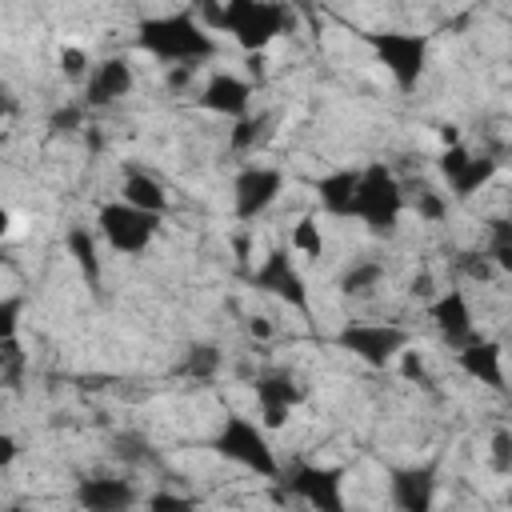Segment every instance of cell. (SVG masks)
<instances>
[{
    "instance_id": "cell-1",
    "label": "cell",
    "mask_w": 512,
    "mask_h": 512,
    "mask_svg": "<svg viewBox=\"0 0 512 512\" xmlns=\"http://www.w3.org/2000/svg\"><path fill=\"white\" fill-rule=\"evenodd\" d=\"M140 48L152 52L164 64H200L216 52L212 32L192 16V12H172L140 24Z\"/></svg>"
},
{
    "instance_id": "cell-2",
    "label": "cell",
    "mask_w": 512,
    "mask_h": 512,
    "mask_svg": "<svg viewBox=\"0 0 512 512\" xmlns=\"http://www.w3.org/2000/svg\"><path fill=\"white\" fill-rule=\"evenodd\" d=\"M204 16L212 20V28L228 32L244 52H264L292 24V12L284 4H268V0H232L224 8H204Z\"/></svg>"
},
{
    "instance_id": "cell-3",
    "label": "cell",
    "mask_w": 512,
    "mask_h": 512,
    "mask_svg": "<svg viewBox=\"0 0 512 512\" xmlns=\"http://www.w3.org/2000/svg\"><path fill=\"white\" fill-rule=\"evenodd\" d=\"M400 212H404V192H400L396 176L384 164H368L360 172V180H356L352 216H360L372 232H392Z\"/></svg>"
},
{
    "instance_id": "cell-4",
    "label": "cell",
    "mask_w": 512,
    "mask_h": 512,
    "mask_svg": "<svg viewBox=\"0 0 512 512\" xmlns=\"http://www.w3.org/2000/svg\"><path fill=\"white\" fill-rule=\"evenodd\" d=\"M216 448H220L228 460H236L240 468L256 472V476H276V472H280L276 452H272L264 428L252 424L248 416H228L224 428H220V436H216Z\"/></svg>"
},
{
    "instance_id": "cell-5",
    "label": "cell",
    "mask_w": 512,
    "mask_h": 512,
    "mask_svg": "<svg viewBox=\"0 0 512 512\" xmlns=\"http://www.w3.org/2000/svg\"><path fill=\"white\" fill-rule=\"evenodd\" d=\"M368 44L376 48L380 64L392 72V80L400 88H412L420 76H424V64H428V36L420 32H368Z\"/></svg>"
},
{
    "instance_id": "cell-6",
    "label": "cell",
    "mask_w": 512,
    "mask_h": 512,
    "mask_svg": "<svg viewBox=\"0 0 512 512\" xmlns=\"http://www.w3.org/2000/svg\"><path fill=\"white\" fill-rule=\"evenodd\" d=\"M336 340H340L344 352H352L356 360H364L372 368L392 364L408 348V332L396 328V324H348Z\"/></svg>"
},
{
    "instance_id": "cell-7",
    "label": "cell",
    "mask_w": 512,
    "mask_h": 512,
    "mask_svg": "<svg viewBox=\"0 0 512 512\" xmlns=\"http://www.w3.org/2000/svg\"><path fill=\"white\" fill-rule=\"evenodd\" d=\"M96 220H100L104 240H108L116 252H144L148 240L156 236V216H148V212H140V208H128L124 200L104 204Z\"/></svg>"
},
{
    "instance_id": "cell-8",
    "label": "cell",
    "mask_w": 512,
    "mask_h": 512,
    "mask_svg": "<svg viewBox=\"0 0 512 512\" xmlns=\"http://www.w3.org/2000/svg\"><path fill=\"white\" fill-rule=\"evenodd\" d=\"M252 284H256L260 292L284 300L288 308L308 312V288H304V276H300V268L288 260L284 248H272V252L264 256V264L252 272Z\"/></svg>"
},
{
    "instance_id": "cell-9",
    "label": "cell",
    "mask_w": 512,
    "mask_h": 512,
    "mask_svg": "<svg viewBox=\"0 0 512 512\" xmlns=\"http://www.w3.org/2000/svg\"><path fill=\"white\" fill-rule=\"evenodd\" d=\"M288 488L316 512H344V472L324 464H304L292 472Z\"/></svg>"
},
{
    "instance_id": "cell-10",
    "label": "cell",
    "mask_w": 512,
    "mask_h": 512,
    "mask_svg": "<svg viewBox=\"0 0 512 512\" xmlns=\"http://www.w3.org/2000/svg\"><path fill=\"white\" fill-rule=\"evenodd\" d=\"M284 188V176L276 168H264V164H252L236 176V216L240 220H256L272 208V200L280 196Z\"/></svg>"
},
{
    "instance_id": "cell-11",
    "label": "cell",
    "mask_w": 512,
    "mask_h": 512,
    "mask_svg": "<svg viewBox=\"0 0 512 512\" xmlns=\"http://www.w3.org/2000/svg\"><path fill=\"white\" fill-rule=\"evenodd\" d=\"M440 172H444V180H448V188H452L456 196H472L476 188H484V184L492 180L496 160H492V156H476V152H468L464 144H456V148H444Z\"/></svg>"
},
{
    "instance_id": "cell-12",
    "label": "cell",
    "mask_w": 512,
    "mask_h": 512,
    "mask_svg": "<svg viewBox=\"0 0 512 512\" xmlns=\"http://www.w3.org/2000/svg\"><path fill=\"white\" fill-rule=\"evenodd\" d=\"M76 500H80L84 512H132V504L140 496L120 476H88V480H80Z\"/></svg>"
},
{
    "instance_id": "cell-13",
    "label": "cell",
    "mask_w": 512,
    "mask_h": 512,
    "mask_svg": "<svg viewBox=\"0 0 512 512\" xmlns=\"http://www.w3.org/2000/svg\"><path fill=\"white\" fill-rule=\"evenodd\" d=\"M200 104L216 116H232V120H244L248 116V104H252V84L232 76V72H216L208 76L204 92H200Z\"/></svg>"
},
{
    "instance_id": "cell-14",
    "label": "cell",
    "mask_w": 512,
    "mask_h": 512,
    "mask_svg": "<svg viewBox=\"0 0 512 512\" xmlns=\"http://www.w3.org/2000/svg\"><path fill=\"white\" fill-rule=\"evenodd\" d=\"M432 320H436L440 336H444L452 348H464V344H472V340H476L472 308H468V300H464V292H460V288H448L444 296H436V304H432Z\"/></svg>"
},
{
    "instance_id": "cell-15",
    "label": "cell",
    "mask_w": 512,
    "mask_h": 512,
    "mask_svg": "<svg viewBox=\"0 0 512 512\" xmlns=\"http://www.w3.org/2000/svg\"><path fill=\"white\" fill-rule=\"evenodd\" d=\"M392 500L400 512H432L436 500V468H400L392 472Z\"/></svg>"
},
{
    "instance_id": "cell-16",
    "label": "cell",
    "mask_w": 512,
    "mask_h": 512,
    "mask_svg": "<svg viewBox=\"0 0 512 512\" xmlns=\"http://www.w3.org/2000/svg\"><path fill=\"white\" fill-rule=\"evenodd\" d=\"M128 88H132V68H128V60H120V56L100 60L96 72H92V80H88V104H92V108H104V104L128 96Z\"/></svg>"
},
{
    "instance_id": "cell-17",
    "label": "cell",
    "mask_w": 512,
    "mask_h": 512,
    "mask_svg": "<svg viewBox=\"0 0 512 512\" xmlns=\"http://www.w3.org/2000/svg\"><path fill=\"white\" fill-rule=\"evenodd\" d=\"M456 356H460V368L472 376V380H480V384H488V388H500L504 384V372H500V344L496 340H472V344H464V348H456Z\"/></svg>"
},
{
    "instance_id": "cell-18",
    "label": "cell",
    "mask_w": 512,
    "mask_h": 512,
    "mask_svg": "<svg viewBox=\"0 0 512 512\" xmlns=\"http://www.w3.org/2000/svg\"><path fill=\"white\" fill-rule=\"evenodd\" d=\"M356 180H360V172H356V168H340V172H328V176L316 184L320 208H324V212H332V216H352Z\"/></svg>"
},
{
    "instance_id": "cell-19",
    "label": "cell",
    "mask_w": 512,
    "mask_h": 512,
    "mask_svg": "<svg viewBox=\"0 0 512 512\" xmlns=\"http://www.w3.org/2000/svg\"><path fill=\"white\" fill-rule=\"evenodd\" d=\"M120 192H124V204H128V208H140V212H148V216H160V212L168 208L164 184H160L156 176H148V172H128L124 184H120Z\"/></svg>"
},
{
    "instance_id": "cell-20",
    "label": "cell",
    "mask_w": 512,
    "mask_h": 512,
    "mask_svg": "<svg viewBox=\"0 0 512 512\" xmlns=\"http://www.w3.org/2000/svg\"><path fill=\"white\" fill-rule=\"evenodd\" d=\"M256 400H260V408L292 412V408L300 404V388H296L288 376L272 372V376H260V380H256Z\"/></svg>"
},
{
    "instance_id": "cell-21",
    "label": "cell",
    "mask_w": 512,
    "mask_h": 512,
    "mask_svg": "<svg viewBox=\"0 0 512 512\" xmlns=\"http://www.w3.org/2000/svg\"><path fill=\"white\" fill-rule=\"evenodd\" d=\"M68 252L76 260V268L84 272L88 284H100V260H96V236L84 232V228H72L68 232Z\"/></svg>"
},
{
    "instance_id": "cell-22",
    "label": "cell",
    "mask_w": 512,
    "mask_h": 512,
    "mask_svg": "<svg viewBox=\"0 0 512 512\" xmlns=\"http://www.w3.org/2000/svg\"><path fill=\"white\" fill-rule=\"evenodd\" d=\"M380 276H384V268H380L376 260H360V264H352V268L344 272L340 288H344L348 296H364V292H372V288L380 284Z\"/></svg>"
},
{
    "instance_id": "cell-23",
    "label": "cell",
    "mask_w": 512,
    "mask_h": 512,
    "mask_svg": "<svg viewBox=\"0 0 512 512\" xmlns=\"http://www.w3.org/2000/svg\"><path fill=\"white\" fill-rule=\"evenodd\" d=\"M484 256H488L492 268H500V272L512 268V224H508V220H492V240H488V252H484Z\"/></svg>"
},
{
    "instance_id": "cell-24",
    "label": "cell",
    "mask_w": 512,
    "mask_h": 512,
    "mask_svg": "<svg viewBox=\"0 0 512 512\" xmlns=\"http://www.w3.org/2000/svg\"><path fill=\"white\" fill-rule=\"evenodd\" d=\"M288 244L300 252V256H320V248H324V236H320V224L312 220V216H304V220H296V228H292V236H288Z\"/></svg>"
},
{
    "instance_id": "cell-25",
    "label": "cell",
    "mask_w": 512,
    "mask_h": 512,
    "mask_svg": "<svg viewBox=\"0 0 512 512\" xmlns=\"http://www.w3.org/2000/svg\"><path fill=\"white\" fill-rule=\"evenodd\" d=\"M216 368H220V352H216V348H208V344L188 348V356H184V364H180V372H184V376H212Z\"/></svg>"
},
{
    "instance_id": "cell-26",
    "label": "cell",
    "mask_w": 512,
    "mask_h": 512,
    "mask_svg": "<svg viewBox=\"0 0 512 512\" xmlns=\"http://www.w3.org/2000/svg\"><path fill=\"white\" fill-rule=\"evenodd\" d=\"M264 124H268L264 116H256V120H252V116L236 120V128H232V148H236V152H248V148H256V144L264 140Z\"/></svg>"
},
{
    "instance_id": "cell-27",
    "label": "cell",
    "mask_w": 512,
    "mask_h": 512,
    "mask_svg": "<svg viewBox=\"0 0 512 512\" xmlns=\"http://www.w3.org/2000/svg\"><path fill=\"white\" fill-rule=\"evenodd\" d=\"M16 324H20V300L16 296H4L0 300V344L4 340H16Z\"/></svg>"
},
{
    "instance_id": "cell-28",
    "label": "cell",
    "mask_w": 512,
    "mask_h": 512,
    "mask_svg": "<svg viewBox=\"0 0 512 512\" xmlns=\"http://www.w3.org/2000/svg\"><path fill=\"white\" fill-rule=\"evenodd\" d=\"M148 512H192V500H184L176 492H156V496H148Z\"/></svg>"
},
{
    "instance_id": "cell-29",
    "label": "cell",
    "mask_w": 512,
    "mask_h": 512,
    "mask_svg": "<svg viewBox=\"0 0 512 512\" xmlns=\"http://www.w3.org/2000/svg\"><path fill=\"white\" fill-rule=\"evenodd\" d=\"M492 464H496V472H508L512 468V436L508 432H496L492 436Z\"/></svg>"
},
{
    "instance_id": "cell-30",
    "label": "cell",
    "mask_w": 512,
    "mask_h": 512,
    "mask_svg": "<svg viewBox=\"0 0 512 512\" xmlns=\"http://www.w3.org/2000/svg\"><path fill=\"white\" fill-rule=\"evenodd\" d=\"M416 208H420V216H424V220H440V216L448 212V204H444L436 192H428V188L416 196Z\"/></svg>"
},
{
    "instance_id": "cell-31",
    "label": "cell",
    "mask_w": 512,
    "mask_h": 512,
    "mask_svg": "<svg viewBox=\"0 0 512 512\" xmlns=\"http://www.w3.org/2000/svg\"><path fill=\"white\" fill-rule=\"evenodd\" d=\"M464 272H468L472 280H492V276H496L492 260H488V256H480V252H472V256L464 260Z\"/></svg>"
},
{
    "instance_id": "cell-32",
    "label": "cell",
    "mask_w": 512,
    "mask_h": 512,
    "mask_svg": "<svg viewBox=\"0 0 512 512\" xmlns=\"http://www.w3.org/2000/svg\"><path fill=\"white\" fill-rule=\"evenodd\" d=\"M400 372H404L408 380H424V356H420L416 348H404V352H400Z\"/></svg>"
},
{
    "instance_id": "cell-33",
    "label": "cell",
    "mask_w": 512,
    "mask_h": 512,
    "mask_svg": "<svg viewBox=\"0 0 512 512\" xmlns=\"http://www.w3.org/2000/svg\"><path fill=\"white\" fill-rule=\"evenodd\" d=\"M80 120H84V112L68 104V108H60V112L52 116V128H56V132H76V128H80Z\"/></svg>"
},
{
    "instance_id": "cell-34",
    "label": "cell",
    "mask_w": 512,
    "mask_h": 512,
    "mask_svg": "<svg viewBox=\"0 0 512 512\" xmlns=\"http://www.w3.org/2000/svg\"><path fill=\"white\" fill-rule=\"evenodd\" d=\"M84 64H88V56H84L80 48H60V68H64L68 76H80Z\"/></svg>"
},
{
    "instance_id": "cell-35",
    "label": "cell",
    "mask_w": 512,
    "mask_h": 512,
    "mask_svg": "<svg viewBox=\"0 0 512 512\" xmlns=\"http://www.w3.org/2000/svg\"><path fill=\"white\" fill-rule=\"evenodd\" d=\"M20 456V448H16V440L8 436V432H0V468H8L12 460Z\"/></svg>"
},
{
    "instance_id": "cell-36",
    "label": "cell",
    "mask_w": 512,
    "mask_h": 512,
    "mask_svg": "<svg viewBox=\"0 0 512 512\" xmlns=\"http://www.w3.org/2000/svg\"><path fill=\"white\" fill-rule=\"evenodd\" d=\"M192 76H196V68H192V64H176V68L168 72V84H172V88H184Z\"/></svg>"
},
{
    "instance_id": "cell-37",
    "label": "cell",
    "mask_w": 512,
    "mask_h": 512,
    "mask_svg": "<svg viewBox=\"0 0 512 512\" xmlns=\"http://www.w3.org/2000/svg\"><path fill=\"white\" fill-rule=\"evenodd\" d=\"M244 64H248V72H252L256 80L264 76V52H248V60H244Z\"/></svg>"
},
{
    "instance_id": "cell-38",
    "label": "cell",
    "mask_w": 512,
    "mask_h": 512,
    "mask_svg": "<svg viewBox=\"0 0 512 512\" xmlns=\"http://www.w3.org/2000/svg\"><path fill=\"white\" fill-rule=\"evenodd\" d=\"M248 332L264 340V336H272V324H268V320H252V324H248Z\"/></svg>"
},
{
    "instance_id": "cell-39",
    "label": "cell",
    "mask_w": 512,
    "mask_h": 512,
    "mask_svg": "<svg viewBox=\"0 0 512 512\" xmlns=\"http://www.w3.org/2000/svg\"><path fill=\"white\" fill-rule=\"evenodd\" d=\"M248 252H252V244H248V236H236V256H240V260H248Z\"/></svg>"
},
{
    "instance_id": "cell-40",
    "label": "cell",
    "mask_w": 512,
    "mask_h": 512,
    "mask_svg": "<svg viewBox=\"0 0 512 512\" xmlns=\"http://www.w3.org/2000/svg\"><path fill=\"white\" fill-rule=\"evenodd\" d=\"M428 288H432V280H428V276H420V280H412V292H420V296H428Z\"/></svg>"
},
{
    "instance_id": "cell-41",
    "label": "cell",
    "mask_w": 512,
    "mask_h": 512,
    "mask_svg": "<svg viewBox=\"0 0 512 512\" xmlns=\"http://www.w3.org/2000/svg\"><path fill=\"white\" fill-rule=\"evenodd\" d=\"M8 228H12V216H8V208H0V240L8 236Z\"/></svg>"
},
{
    "instance_id": "cell-42",
    "label": "cell",
    "mask_w": 512,
    "mask_h": 512,
    "mask_svg": "<svg viewBox=\"0 0 512 512\" xmlns=\"http://www.w3.org/2000/svg\"><path fill=\"white\" fill-rule=\"evenodd\" d=\"M4 112H8V104H4V96H0V120H4Z\"/></svg>"
},
{
    "instance_id": "cell-43",
    "label": "cell",
    "mask_w": 512,
    "mask_h": 512,
    "mask_svg": "<svg viewBox=\"0 0 512 512\" xmlns=\"http://www.w3.org/2000/svg\"><path fill=\"white\" fill-rule=\"evenodd\" d=\"M12 512H24V508H12Z\"/></svg>"
}]
</instances>
